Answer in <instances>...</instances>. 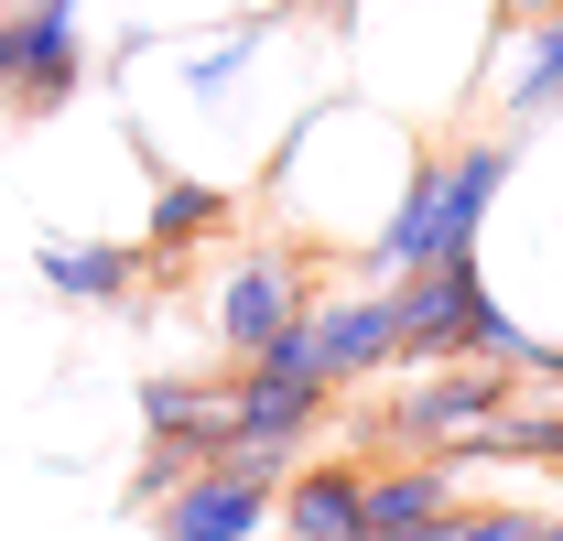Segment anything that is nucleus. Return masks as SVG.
Listing matches in <instances>:
<instances>
[{"instance_id":"f257e3e1","label":"nucleus","mask_w":563,"mask_h":541,"mask_svg":"<svg viewBox=\"0 0 563 541\" xmlns=\"http://www.w3.org/2000/svg\"><path fill=\"white\" fill-rule=\"evenodd\" d=\"M509 174H520V141L509 131H477V141H455V152H412L401 185H390V206L368 217V239L347 250L357 281H401V270H422V261L477 250V228L498 217Z\"/></svg>"},{"instance_id":"f8f14e48","label":"nucleus","mask_w":563,"mask_h":541,"mask_svg":"<svg viewBox=\"0 0 563 541\" xmlns=\"http://www.w3.org/2000/svg\"><path fill=\"white\" fill-rule=\"evenodd\" d=\"M131 411H141L152 444H185L196 466L228 444V379H196V368H152V379L131 390Z\"/></svg>"},{"instance_id":"4468645a","label":"nucleus","mask_w":563,"mask_h":541,"mask_svg":"<svg viewBox=\"0 0 563 541\" xmlns=\"http://www.w3.org/2000/svg\"><path fill=\"white\" fill-rule=\"evenodd\" d=\"M509 120H563V0L542 22H520V66H509Z\"/></svg>"},{"instance_id":"39448f33","label":"nucleus","mask_w":563,"mask_h":541,"mask_svg":"<svg viewBox=\"0 0 563 541\" xmlns=\"http://www.w3.org/2000/svg\"><path fill=\"white\" fill-rule=\"evenodd\" d=\"M303 303H314V250H292V239H250L239 261L217 270V292H207V336H217V357L239 368V357L272 336V325H292Z\"/></svg>"},{"instance_id":"9d476101","label":"nucleus","mask_w":563,"mask_h":541,"mask_svg":"<svg viewBox=\"0 0 563 541\" xmlns=\"http://www.w3.org/2000/svg\"><path fill=\"white\" fill-rule=\"evenodd\" d=\"M33 270H44V292L76 303V314H120L141 281H152V250H141L131 228H109V239H44Z\"/></svg>"},{"instance_id":"dca6fc26","label":"nucleus","mask_w":563,"mask_h":541,"mask_svg":"<svg viewBox=\"0 0 563 541\" xmlns=\"http://www.w3.org/2000/svg\"><path fill=\"white\" fill-rule=\"evenodd\" d=\"M250 55H261V22H239L228 44H207V55H185V87H196V98H228V87L250 76Z\"/></svg>"},{"instance_id":"7ed1b4c3","label":"nucleus","mask_w":563,"mask_h":541,"mask_svg":"<svg viewBox=\"0 0 563 541\" xmlns=\"http://www.w3.org/2000/svg\"><path fill=\"white\" fill-rule=\"evenodd\" d=\"M390 292H401V368H433V357H509V346H520V325H509V303H498V281H488L477 250L401 270Z\"/></svg>"},{"instance_id":"a211bd4d","label":"nucleus","mask_w":563,"mask_h":541,"mask_svg":"<svg viewBox=\"0 0 563 541\" xmlns=\"http://www.w3.org/2000/svg\"><path fill=\"white\" fill-rule=\"evenodd\" d=\"M498 11H509V22H542V11H553V0H498Z\"/></svg>"},{"instance_id":"412c9836","label":"nucleus","mask_w":563,"mask_h":541,"mask_svg":"<svg viewBox=\"0 0 563 541\" xmlns=\"http://www.w3.org/2000/svg\"><path fill=\"white\" fill-rule=\"evenodd\" d=\"M11 11H33V0H11ZM55 11H76V0H55Z\"/></svg>"},{"instance_id":"6ab92c4d","label":"nucleus","mask_w":563,"mask_h":541,"mask_svg":"<svg viewBox=\"0 0 563 541\" xmlns=\"http://www.w3.org/2000/svg\"><path fill=\"white\" fill-rule=\"evenodd\" d=\"M357 541H422V531H357Z\"/></svg>"},{"instance_id":"ddd939ff","label":"nucleus","mask_w":563,"mask_h":541,"mask_svg":"<svg viewBox=\"0 0 563 541\" xmlns=\"http://www.w3.org/2000/svg\"><path fill=\"white\" fill-rule=\"evenodd\" d=\"M466 498V476L444 455H368V531H433Z\"/></svg>"},{"instance_id":"6e6552de","label":"nucleus","mask_w":563,"mask_h":541,"mask_svg":"<svg viewBox=\"0 0 563 541\" xmlns=\"http://www.w3.org/2000/svg\"><path fill=\"white\" fill-rule=\"evenodd\" d=\"M272 531L282 541H357L368 531V455H314L303 444L272 498Z\"/></svg>"},{"instance_id":"4be33fe9","label":"nucleus","mask_w":563,"mask_h":541,"mask_svg":"<svg viewBox=\"0 0 563 541\" xmlns=\"http://www.w3.org/2000/svg\"><path fill=\"white\" fill-rule=\"evenodd\" d=\"M553 476H563V466H553Z\"/></svg>"},{"instance_id":"0eeeda50","label":"nucleus","mask_w":563,"mask_h":541,"mask_svg":"<svg viewBox=\"0 0 563 541\" xmlns=\"http://www.w3.org/2000/svg\"><path fill=\"white\" fill-rule=\"evenodd\" d=\"M314 346H325V379L368 390L401 368V292L390 281H357V292H314Z\"/></svg>"},{"instance_id":"1a4fd4ad","label":"nucleus","mask_w":563,"mask_h":541,"mask_svg":"<svg viewBox=\"0 0 563 541\" xmlns=\"http://www.w3.org/2000/svg\"><path fill=\"white\" fill-rule=\"evenodd\" d=\"M325 411H336V390L325 379H282V368H228V444H282V455H303L314 433H325ZM217 444V455H228Z\"/></svg>"},{"instance_id":"aec40b11","label":"nucleus","mask_w":563,"mask_h":541,"mask_svg":"<svg viewBox=\"0 0 563 541\" xmlns=\"http://www.w3.org/2000/svg\"><path fill=\"white\" fill-rule=\"evenodd\" d=\"M542 541H563V509H553V520H542Z\"/></svg>"},{"instance_id":"423d86ee","label":"nucleus","mask_w":563,"mask_h":541,"mask_svg":"<svg viewBox=\"0 0 563 541\" xmlns=\"http://www.w3.org/2000/svg\"><path fill=\"white\" fill-rule=\"evenodd\" d=\"M76 87H87V33H76V11L55 0H33V11H11L0 0V120H55L76 109Z\"/></svg>"},{"instance_id":"f03ea898","label":"nucleus","mask_w":563,"mask_h":541,"mask_svg":"<svg viewBox=\"0 0 563 541\" xmlns=\"http://www.w3.org/2000/svg\"><path fill=\"white\" fill-rule=\"evenodd\" d=\"M520 401V368L509 357H433V368H401V390L379 411H357V455H455L477 422Z\"/></svg>"},{"instance_id":"20e7f679","label":"nucleus","mask_w":563,"mask_h":541,"mask_svg":"<svg viewBox=\"0 0 563 541\" xmlns=\"http://www.w3.org/2000/svg\"><path fill=\"white\" fill-rule=\"evenodd\" d=\"M282 476H292L282 444H228V455H207V466H185V487L152 509V541H261Z\"/></svg>"},{"instance_id":"2eb2a0df","label":"nucleus","mask_w":563,"mask_h":541,"mask_svg":"<svg viewBox=\"0 0 563 541\" xmlns=\"http://www.w3.org/2000/svg\"><path fill=\"white\" fill-rule=\"evenodd\" d=\"M542 520L553 509H520V498H455L422 541H542Z\"/></svg>"},{"instance_id":"9b49d317","label":"nucleus","mask_w":563,"mask_h":541,"mask_svg":"<svg viewBox=\"0 0 563 541\" xmlns=\"http://www.w3.org/2000/svg\"><path fill=\"white\" fill-rule=\"evenodd\" d=\"M239 228V196L228 185H207V174H152V206H141V250L152 261H196V250H217Z\"/></svg>"},{"instance_id":"f3484780","label":"nucleus","mask_w":563,"mask_h":541,"mask_svg":"<svg viewBox=\"0 0 563 541\" xmlns=\"http://www.w3.org/2000/svg\"><path fill=\"white\" fill-rule=\"evenodd\" d=\"M185 466H196L185 444H152V433H141V466H131V487H120V509H163V498L185 487Z\"/></svg>"}]
</instances>
